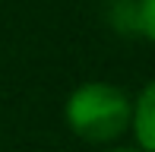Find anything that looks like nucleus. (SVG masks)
Returning <instances> with one entry per match:
<instances>
[{
    "mask_svg": "<svg viewBox=\"0 0 155 152\" xmlns=\"http://www.w3.org/2000/svg\"><path fill=\"white\" fill-rule=\"evenodd\" d=\"M133 117V105L124 89L108 82H86L67 98V124L89 143L117 140Z\"/></svg>",
    "mask_w": 155,
    "mask_h": 152,
    "instance_id": "nucleus-1",
    "label": "nucleus"
},
{
    "mask_svg": "<svg viewBox=\"0 0 155 152\" xmlns=\"http://www.w3.org/2000/svg\"><path fill=\"white\" fill-rule=\"evenodd\" d=\"M133 133L146 152H155V79L143 89V95L133 105Z\"/></svg>",
    "mask_w": 155,
    "mask_h": 152,
    "instance_id": "nucleus-2",
    "label": "nucleus"
},
{
    "mask_svg": "<svg viewBox=\"0 0 155 152\" xmlns=\"http://www.w3.org/2000/svg\"><path fill=\"white\" fill-rule=\"evenodd\" d=\"M136 29L149 41H155V0H139L136 3Z\"/></svg>",
    "mask_w": 155,
    "mask_h": 152,
    "instance_id": "nucleus-3",
    "label": "nucleus"
},
{
    "mask_svg": "<svg viewBox=\"0 0 155 152\" xmlns=\"http://www.w3.org/2000/svg\"><path fill=\"white\" fill-rule=\"evenodd\" d=\"M108 152H139V149H108Z\"/></svg>",
    "mask_w": 155,
    "mask_h": 152,
    "instance_id": "nucleus-4",
    "label": "nucleus"
}]
</instances>
